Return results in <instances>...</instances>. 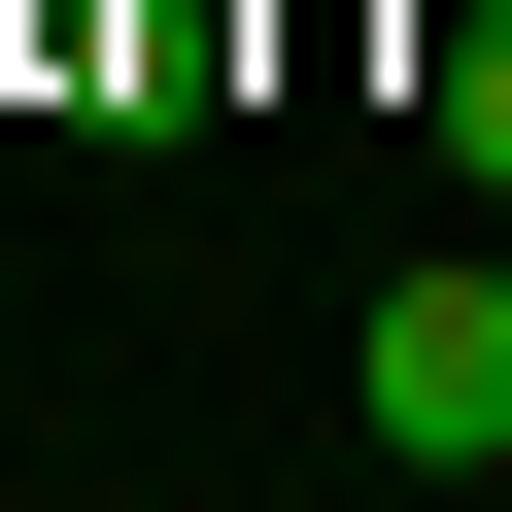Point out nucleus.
<instances>
[{
    "label": "nucleus",
    "mask_w": 512,
    "mask_h": 512,
    "mask_svg": "<svg viewBox=\"0 0 512 512\" xmlns=\"http://www.w3.org/2000/svg\"><path fill=\"white\" fill-rule=\"evenodd\" d=\"M342 410H376L410 478H512V274H376V342H342Z\"/></svg>",
    "instance_id": "obj_1"
},
{
    "label": "nucleus",
    "mask_w": 512,
    "mask_h": 512,
    "mask_svg": "<svg viewBox=\"0 0 512 512\" xmlns=\"http://www.w3.org/2000/svg\"><path fill=\"white\" fill-rule=\"evenodd\" d=\"M444 171L512 205V0H478V35H444Z\"/></svg>",
    "instance_id": "obj_2"
}]
</instances>
